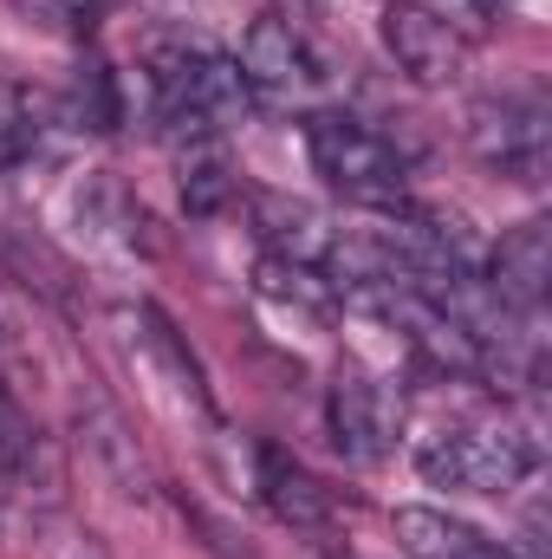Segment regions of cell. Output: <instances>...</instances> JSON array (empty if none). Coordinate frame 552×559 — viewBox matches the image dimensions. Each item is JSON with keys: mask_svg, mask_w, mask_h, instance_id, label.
I'll list each match as a JSON object with an SVG mask.
<instances>
[{"mask_svg": "<svg viewBox=\"0 0 552 559\" xmlns=\"http://www.w3.org/2000/svg\"><path fill=\"white\" fill-rule=\"evenodd\" d=\"M149 105H156L163 131L189 143H215L228 124H241L254 111V92L228 52L195 46V39H163L149 52Z\"/></svg>", "mask_w": 552, "mask_h": 559, "instance_id": "6da1fadb", "label": "cell"}, {"mask_svg": "<svg viewBox=\"0 0 552 559\" xmlns=\"http://www.w3.org/2000/svg\"><path fill=\"white\" fill-rule=\"evenodd\" d=\"M481 286L514 312V319H540V306H547V286H552V222L547 215H533V222H520V228H507L501 241H494V254H488V267H481Z\"/></svg>", "mask_w": 552, "mask_h": 559, "instance_id": "30bf717a", "label": "cell"}, {"mask_svg": "<svg viewBox=\"0 0 552 559\" xmlns=\"http://www.w3.org/2000/svg\"><path fill=\"white\" fill-rule=\"evenodd\" d=\"M131 345H137L143 371L156 378V391H163L182 417L221 429L215 391H208V371H202V358L189 352V338L169 325V312H163V306H149V299H137V306H131Z\"/></svg>", "mask_w": 552, "mask_h": 559, "instance_id": "52a82bcc", "label": "cell"}, {"mask_svg": "<svg viewBox=\"0 0 552 559\" xmlns=\"http://www.w3.org/2000/svg\"><path fill=\"white\" fill-rule=\"evenodd\" d=\"M377 33H384V52L397 59V72L410 85H422V92H442V85H455L468 72V39L442 13H429L416 0H391Z\"/></svg>", "mask_w": 552, "mask_h": 559, "instance_id": "ba28073f", "label": "cell"}, {"mask_svg": "<svg viewBox=\"0 0 552 559\" xmlns=\"http://www.w3.org/2000/svg\"><path fill=\"white\" fill-rule=\"evenodd\" d=\"M254 228L267 241L274 261H292V267H319L332 280L338 254H345V228H332V215L305 195H279V189H254Z\"/></svg>", "mask_w": 552, "mask_h": 559, "instance_id": "9c48e42d", "label": "cell"}, {"mask_svg": "<svg viewBox=\"0 0 552 559\" xmlns=\"http://www.w3.org/2000/svg\"><path fill=\"white\" fill-rule=\"evenodd\" d=\"M254 495L274 508V521H286L292 534H325L338 521L332 488L279 442H254Z\"/></svg>", "mask_w": 552, "mask_h": 559, "instance_id": "8fae6325", "label": "cell"}, {"mask_svg": "<svg viewBox=\"0 0 552 559\" xmlns=\"http://www.w3.org/2000/svg\"><path fill=\"white\" fill-rule=\"evenodd\" d=\"M305 163L332 195H345L358 209L384 215V209L410 202V156L384 131H371L345 111H312L305 118Z\"/></svg>", "mask_w": 552, "mask_h": 559, "instance_id": "7a4b0ae2", "label": "cell"}, {"mask_svg": "<svg viewBox=\"0 0 552 559\" xmlns=\"http://www.w3.org/2000/svg\"><path fill=\"white\" fill-rule=\"evenodd\" d=\"M468 143L475 156L507 176V182H540L547 176V150H552V111L533 85L520 92H501V98H481L468 111Z\"/></svg>", "mask_w": 552, "mask_h": 559, "instance_id": "277c9868", "label": "cell"}, {"mask_svg": "<svg viewBox=\"0 0 552 559\" xmlns=\"http://www.w3.org/2000/svg\"><path fill=\"white\" fill-rule=\"evenodd\" d=\"M79 442H85V455L98 462V475L118 488V495H149V455H143V442L131 436V423L118 404H105V397H79Z\"/></svg>", "mask_w": 552, "mask_h": 559, "instance_id": "5bb4252c", "label": "cell"}, {"mask_svg": "<svg viewBox=\"0 0 552 559\" xmlns=\"http://www.w3.org/2000/svg\"><path fill=\"white\" fill-rule=\"evenodd\" d=\"M26 378H33V365H26V345H20V332L0 319V391H26Z\"/></svg>", "mask_w": 552, "mask_h": 559, "instance_id": "e0dca14e", "label": "cell"}, {"mask_svg": "<svg viewBox=\"0 0 552 559\" xmlns=\"http://www.w3.org/2000/svg\"><path fill=\"white\" fill-rule=\"evenodd\" d=\"M475 7H481V13H507L514 0H475Z\"/></svg>", "mask_w": 552, "mask_h": 559, "instance_id": "ac0fdd59", "label": "cell"}, {"mask_svg": "<svg viewBox=\"0 0 552 559\" xmlns=\"http://www.w3.org/2000/svg\"><path fill=\"white\" fill-rule=\"evenodd\" d=\"M325 429L345 462H364V468L384 462L397 449V391L364 365H338V378L325 391Z\"/></svg>", "mask_w": 552, "mask_h": 559, "instance_id": "8992f818", "label": "cell"}, {"mask_svg": "<svg viewBox=\"0 0 552 559\" xmlns=\"http://www.w3.org/2000/svg\"><path fill=\"white\" fill-rule=\"evenodd\" d=\"M0 488L26 508H52L65 495V449L26 391H0Z\"/></svg>", "mask_w": 552, "mask_h": 559, "instance_id": "5b68a950", "label": "cell"}, {"mask_svg": "<svg viewBox=\"0 0 552 559\" xmlns=\"http://www.w3.org/2000/svg\"><path fill=\"white\" fill-rule=\"evenodd\" d=\"M391 534H397V547L410 559H520L514 547L488 540L481 527L455 521L448 508H422V501H404L391 514Z\"/></svg>", "mask_w": 552, "mask_h": 559, "instance_id": "4fadbf2b", "label": "cell"}, {"mask_svg": "<svg viewBox=\"0 0 552 559\" xmlns=\"http://www.w3.org/2000/svg\"><path fill=\"white\" fill-rule=\"evenodd\" d=\"M46 559H105V540L65 514H46Z\"/></svg>", "mask_w": 552, "mask_h": 559, "instance_id": "2e32d148", "label": "cell"}, {"mask_svg": "<svg viewBox=\"0 0 552 559\" xmlns=\"http://www.w3.org/2000/svg\"><path fill=\"white\" fill-rule=\"evenodd\" d=\"M235 66H241V79H248V92H254V98H292L299 85H312V79H319V66H312L305 39H299L279 13H267V20H254V26H248V39H241Z\"/></svg>", "mask_w": 552, "mask_h": 559, "instance_id": "7c38bea8", "label": "cell"}, {"mask_svg": "<svg viewBox=\"0 0 552 559\" xmlns=\"http://www.w3.org/2000/svg\"><path fill=\"white\" fill-rule=\"evenodd\" d=\"M416 475L429 488H461V495H507L540 468L533 436L494 429V423H448L416 436Z\"/></svg>", "mask_w": 552, "mask_h": 559, "instance_id": "3957f363", "label": "cell"}, {"mask_svg": "<svg viewBox=\"0 0 552 559\" xmlns=\"http://www.w3.org/2000/svg\"><path fill=\"white\" fill-rule=\"evenodd\" d=\"M228 195H235V163L215 143H195L189 163H182V202H189V215H215Z\"/></svg>", "mask_w": 552, "mask_h": 559, "instance_id": "9a60e30c", "label": "cell"}]
</instances>
